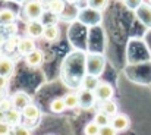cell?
I'll return each instance as SVG.
<instances>
[{
    "label": "cell",
    "instance_id": "obj_1",
    "mask_svg": "<svg viewBox=\"0 0 151 135\" xmlns=\"http://www.w3.org/2000/svg\"><path fill=\"white\" fill-rule=\"evenodd\" d=\"M46 7L43 6V3L40 0H28L24 4V10L22 15L25 18V21H34V19H41L44 15Z\"/></svg>",
    "mask_w": 151,
    "mask_h": 135
},
{
    "label": "cell",
    "instance_id": "obj_2",
    "mask_svg": "<svg viewBox=\"0 0 151 135\" xmlns=\"http://www.w3.org/2000/svg\"><path fill=\"white\" fill-rule=\"evenodd\" d=\"M44 27H46V25H43V22H41L40 19L28 21V22L25 24V32H27V35H28V37H31V38H34V40H35V38L43 37Z\"/></svg>",
    "mask_w": 151,
    "mask_h": 135
},
{
    "label": "cell",
    "instance_id": "obj_3",
    "mask_svg": "<svg viewBox=\"0 0 151 135\" xmlns=\"http://www.w3.org/2000/svg\"><path fill=\"white\" fill-rule=\"evenodd\" d=\"M94 95H96V100H99V101L103 103V101H107V100H111L113 98L114 90H113V87L109 82H101L100 81L99 87L94 91Z\"/></svg>",
    "mask_w": 151,
    "mask_h": 135
},
{
    "label": "cell",
    "instance_id": "obj_4",
    "mask_svg": "<svg viewBox=\"0 0 151 135\" xmlns=\"http://www.w3.org/2000/svg\"><path fill=\"white\" fill-rule=\"evenodd\" d=\"M111 126L117 131V132H123V131H128L129 126H131V119L128 115L125 113H117L111 118Z\"/></svg>",
    "mask_w": 151,
    "mask_h": 135
},
{
    "label": "cell",
    "instance_id": "obj_5",
    "mask_svg": "<svg viewBox=\"0 0 151 135\" xmlns=\"http://www.w3.org/2000/svg\"><path fill=\"white\" fill-rule=\"evenodd\" d=\"M24 60H25L27 66H29V68H40L44 62V51L40 48H35L34 51L27 54L24 57Z\"/></svg>",
    "mask_w": 151,
    "mask_h": 135
},
{
    "label": "cell",
    "instance_id": "obj_6",
    "mask_svg": "<svg viewBox=\"0 0 151 135\" xmlns=\"http://www.w3.org/2000/svg\"><path fill=\"white\" fill-rule=\"evenodd\" d=\"M10 100H12V103H13V107H15V109H19V110H22L27 104L31 103V97H29V94H27L25 91H16V92L10 97Z\"/></svg>",
    "mask_w": 151,
    "mask_h": 135
},
{
    "label": "cell",
    "instance_id": "obj_7",
    "mask_svg": "<svg viewBox=\"0 0 151 135\" xmlns=\"http://www.w3.org/2000/svg\"><path fill=\"white\" fill-rule=\"evenodd\" d=\"M35 48H37V45H35L34 38H31V37H22L21 41H19V45H18V53L25 57L27 54H29Z\"/></svg>",
    "mask_w": 151,
    "mask_h": 135
},
{
    "label": "cell",
    "instance_id": "obj_8",
    "mask_svg": "<svg viewBox=\"0 0 151 135\" xmlns=\"http://www.w3.org/2000/svg\"><path fill=\"white\" fill-rule=\"evenodd\" d=\"M13 71H15V62H13V59H10L9 56H4L3 54L0 57V75L9 78L13 74Z\"/></svg>",
    "mask_w": 151,
    "mask_h": 135
},
{
    "label": "cell",
    "instance_id": "obj_9",
    "mask_svg": "<svg viewBox=\"0 0 151 135\" xmlns=\"http://www.w3.org/2000/svg\"><path fill=\"white\" fill-rule=\"evenodd\" d=\"M137 16H138L145 25L151 27V6L150 4L141 3V4L137 7Z\"/></svg>",
    "mask_w": 151,
    "mask_h": 135
},
{
    "label": "cell",
    "instance_id": "obj_10",
    "mask_svg": "<svg viewBox=\"0 0 151 135\" xmlns=\"http://www.w3.org/2000/svg\"><path fill=\"white\" fill-rule=\"evenodd\" d=\"M22 116H24L25 119H28V121H37V119H40V116H41V110H40L35 104L29 103V104H27V106L22 109Z\"/></svg>",
    "mask_w": 151,
    "mask_h": 135
},
{
    "label": "cell",
    "instance_id": "obj_11",
    "mask_svg": "<svg viewBox=\"0 0 151 135\" xmlns=\"http://www.w3.org/2000/svg\"><path fill=\"white\" fill-rule=\"evenodd\" d=\"M60 37V31L57 25H46L44 27V32H43V38L49 43H54L57 41Z\"/></svg>",
    "mask_w": 151,
    "mask_h": 135
},
{
    "label": "cell",
    "instance_id": "obj_12",
    "mask_svg": "<svg viewBox=\"0 0 151 135\" xmlns=\"http://www.w3.org/2000/svg\"><path fill=\"white\" fill-rule=\"evenodd\" d=\"M0 24L3 27L16 24V13L10 9H0Z\"/></svg>",
    "mask_w": 151,
    "mask_h": 135
},
{
    "label": "cell",
    "instance_id": "obj_13",
    "mask_svg": "<svg viewBox=\"0 0 151 135\" xmlns=\"http://www.w3.org/2000/svg\"><path fill=\"white\" fill-rule=\"evenodd\" d=\"M21 118H22V110L12 107L10 110L6 112V122L10 123L12 126H18L21 125Z\"/></svg>",
    "mask_w": 151,
    "mask_h": 135
},
{
    "label": "cell",
    "instance_id": "obj_14",
    "mask_svg": "<svg viewBox=\"0 0 151 135\" xmlns=\"http://www.w3.org/2000/svg\"><path fill=\"white\" fill-rule=\"evenodd\" d=\"M99 84H100L99 78H97L96 75H93V74L84 77V79H82V88L85 91H93V92H94L96 88L99 87Z\"/></svg>",
    "mask_w": 151,
    "mask_h": 135
},
{
    "label": "cell",
    "instance_id": "obj_15",
    "mask_svg": "<svg viewBox=\"0 0 151 135\" xmlns=\"http://www.w3.org/2000/svg\"><path fill=\"white\" fill-rule=\"evenodd\" d=\"M63 100H65V104L68 109H76L81 106V95L76 92H68L63 97Z\"/></svg>",
    "mask_w": 151,
    "mask_h": 135
},
{
    "label": "cell",
    "instance_id": "obj_16",
    "mask_svg": "<svg viewBox=\"0 0 151 135\" xmlns=\"http://www.w3.org/2000/svg\"><path fill=\"white\" fill-rule=\"evenodd\" d=\"M21 38H22V37H19V35H16V34L10 35V37H9V38L4 41V44H3L4 51H6V53H13L15 50L18 51V45H19Z\"/></svg>",
    "mask_w": 151,
    "mask_h": 135
},
{
    "label": "cell",
    "instance_id": "obj_17",
    "mask_svg": "<svg viewBox=\"0 0 151 135\" xmlns=\"http://www.w3.org/2000/svg\"><path fill=\"white\" fill-rule=\"evenodd\" d=\"M66 1L65 0H51L50 4L47 6V10L53 13V15H60L63 13V10L66 9Z\"/></svg>",
    "mask_w": 151,
    "mask_h": 135
},
{
    "label": "cell",
    "instance_id": "obj_18",
    "mask_svg": "<svg viewBox=\"0 0 151 135\" xmlns=\"http://www.w3.org/2000/svg\"><path fill=\"white\" fill-rule=\"evenodd\" d=\"M100 110H103L104 113H107L110 118H113L114 115H117V104L111 100H107V101H103L100 104Z\"/></svg>",
    "mask_w": 151,
    "mask_h": 135
},
{
    "label": "cell",
    "instance_id": "obj_19",
    "mask_svg": "<svg viewBox=\"0 0 151 135\" xmlns=\"http://www.w3.org/2000/svg\"><path fill=\"white\" fill-rule=\"evenodd\" d=\"M68 107H66V104H65V100H63V97H56V98H53L50 103V110L53 113H62V112H65Z\"/></svg>",
    "mask_w": 151,
    "mask_h": 135
},
{
    "label": "cell",
    "instance_id": "obj_20",
    "mask_svg": "<svg viewBox=\"0 0 151 135\" xmlns=\"http://www.w3.org/2000/svg\"><path fill=\"white\" fill-rule=\"evenodd\" d=\"M99 126H106V125H110V122H111V118L107 115V113H104L103 110H99L97 113H96V116H94V119H93Z\"/></svg>",
    "mask_w": 151,
    "mask_h": 135
},
{
    "label": "cell",
    "instance_id": "obj_21",
    "mask_svg": "<svg viewBox=\"0 0 151 135\" xmlns=\"http://www.w3.org/2000/svg\"><path fill=\"white\" fill-rule=\"evenodd\" d=\"M100 128L94 121H91V122H88L87 125H85V128H84V134L85 135H99L100 134Z\"/></svg>",
    "mask_w": 151,
    "mask_h": 135
},
{
    "label": "cell",
    "instance_id": "obj_22",
    "mask_svg": "<svg viewBox=\"0 0 151 135\" xmlns=\"http://www.w3.org/2000/svg\"><path fill=\"white\" fill-rule=\"evenodd\" d=\"M10 135H31V129L24 125H18V126H13Z\"/></svg>",
    "mask_w": 151,
    "mask_h": 135
},
{
    "label": "cell",
    "instance_id": "obj_23",
    "mask_svg": "<svg viewBox=\"0 0 151 135\" xmlns=\"http://www.w3.org/2000/svg\"><path fill=\"white\" fill-rule=\"evenodd\" d=\"M12 129H13V126L10 123H7L6 121L0 122V135H10Z\"/></svg>",
    "mask_w": 151,
    "mask_h": 135
},
{
    "label": "cell",
    "instance_id": "obj_24",
    "mask_svg": "<svg viewBox=\"0 0 151 135\" xmlns=\"http://www.w3.org/2000/svg\"><path fill=\"white\" fill-rule=\"evenodd\" d=\"M13 107V103H12V100L10 98H0V109L3 110V112H7V110H10Z\"/></svg>",
    "mask_w": 151,
    "mask_h": 135
},
{
    "label": "cell",
    "instance_id": "obj_25",
    "mask_svg": "<svg viewBox=\"0 0 151 135\" xmlns=\"http://www.w3.org/2000/svg\"><path fill=\"white\" fill-rule=\"evenodd\" d=\"M99 135H117V131L110 125H106V126H101L100 128V134Z\"/></svg>",
    "mask_w": 151,
    "mask_h": 135
},
{
    "label": "cell",
    "instance_id": "obj_26",
    "mask_svg": "<svg viewBox=\"0 0 151 135\" xmlns=\"http://www.w3.org/2000/svg\"><path fill=\"white\" fill-rule=\"evenodd\" d=\"M88 1H90V4H91L94 9H103V7L107 4L109 0H88Z\"/></svg>",
    "mask_w": 151,
    "mask_h": 135
},
{
    "label": "cell",
    "instance_id": "obj_27",
    "mask_svg": "<svg viewBox=\"0 0 151 135\" xmlns=\"http://www.w3.org/2000/svg\"><path fill=\"white\" fill-rule=\"evenodd\" d=\"M6 87H7V77L0 75V91H3Z\"/></svg>",
    "mask_w": 151,
    "mask_h": 135
},
{
    "label": "cell",
    "instance_id": "obj_28",
    "mask_svg": "<svg viewBox=\"0 0 151 135\" xmlns=\"http://www.w3.org/2000/svg\"><path fill=\"white\" fill-rule=\"evenodd\" d=\"M4 41H6V40H3V37H0V57L3 56V51H4V48H3V44H4Z\"/></svg>",
    "mask_w": 151,
    "mask_h": 135
},
{
    "label": "cell",
    "instance_id": "obj_29",
    "mask_svg": "<svg viewBox=\"0 0 151 135\" xmlns=\"http://www.w3.org/2000/svg\"><path fill=\"white\" fill-rule=\"evenodd\" d=\"M3 121H6V112H3L0 109V122H3Z\"/></svg>",
    "mask_w": 151,
    "mask_h": 135
},
{
    "label": "cell",
    "instance_id": "obj_30",
    "mask_svg": "<svg viewBox=\"0 0 151 135\" xmlns=\"http://www.w3.org/2000/svg\"><path fill=\"white\" fill-rule=\"evenodd\" d=\"M66 3H69V4H73V3H76L78 0H65Z\"/></svg>",
    "mask_w": 151,
    "mask_h": 135
},
{
    "label": "cell",
    "instance_id": "obj_31",
    "mask_svg": "<svg viewBox=\"0 0 151 135\" xmlns=\"http://www.w3.org/2000/svg\"><path fill=\"white\" fill-rule=\"evenodd\" d=\"M148 1H150V4H151V0H148Z\"/></svg>",
    "mask_w": 151,
    "mask_h": 135
}]
</instances>
